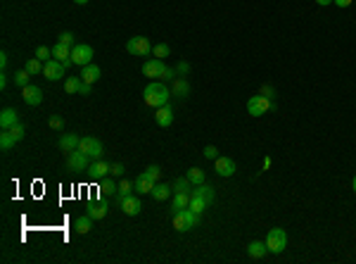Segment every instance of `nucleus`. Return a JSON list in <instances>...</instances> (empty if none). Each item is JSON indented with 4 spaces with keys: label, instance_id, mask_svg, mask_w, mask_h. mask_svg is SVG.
<instances>
[{
    "label": "nucleus",
    "instance_id": "nucleus-1",
    "mask_svg": "<svg viewBox=\"0 0 356 264\" xmlns=\"http://www.w3.org/2000/svg\"><path fill=\"white\" fill-rule=\"evenodd\" d=\"M171 88L166 86V84H162V81H152V84H147L145 86V90H142V100H145V105L147 107H162V105H169V100H171Z\"/></svg>",
    "mask_w": 356,
    "mask_h": 264
},
{
    "label": "nucleus",
    "instance_id": "nucleus-2",
    "mask_svg": "<svg viewBox=\"0 0 356 264\" xmlns=\"http://www.w3.org/2000/svg\"><path fill=\"white\" fill-rule=\"evenodd\" d=\"M142 74L147 79H157V81H173V79H176V69L166 67L164 60L152 57V60H147V62L142 65Z\"/></svg>",
    "mask_w": 356,
    "mask_h": 264
},
{
    "label": "nucleus",
    "instance_id": "nucleus-3",
    "mask_svg": "<svg viewBox=\"0 0 356 264\" xmlns=\"http://www.w3.org/2000/svg\"><path fill=\"white\" fill-rule=\"evenodd\" d=\"M200 217H202V214H195L190 207H185V209H181V212H173L171 224L178 233H185V231H190V229H195V226L200 224Z\"/></svg>",
    "mask_w": 356,
    "mask_h": 264
},
{
    "label": "nucleus",
    "instance_id": "nucleus-4",
    "mask_svg": "<svg viewBox=\"0 0 356 264\" xmlns=\"http://www.w3.org/2000/svg\"><path fill=\"white\" fill-rule=\"evenodd\" d=\"M266 248H269V253L281 255L287 248V233H285V229H271L266 233Z\"/></svg>",
    "mask_w": 356,
    "mask_h": 264
},
{
    "label": "nucleus",
    "instance_id": "nucleus-5",
    "mask_svg": "<svg viewBox=\"0 0 356 264\" xmlns=\"http://www.w3.org/2000/svg\"><path fill=\"white\" fill-rule=\"evenodd\" d=\"M90 157H88L83 150H71V153H67V167L76 172V174H86L88 167H90Z\"/></svg>",
    "mask_w": 356,
    "mask_h": 264
},
{
    "label": "nucleus",
    "instance_id": "nucleus-6",
    "mask_svg": "<svg viewBox=\"0 0 356 264\" xmlns=\"http://www.w3.org/2000/svg\"><path fill=\"white\" fill-rule=\"evenodd\" d=\"M276 107V102L269 98H264V95H252L247 100V114L249 117H261V114H266L269 110Z\"/></svg>",
    "mask_w": 356,
    "mask_h": 264
},
{
    "label": "nucleus",
    "instance_id": "nucleus-7",
    "mask_svg": "<svg viewBox=\"0 0 356 264\" xmlns=\"http://www.w3.org/2000/svg\"><path fill=\"white\" fill-rule=\"evenodd\" d=\"M152 48H154V45H152L150 38H145V36H133V38H129V43H126V50H129L131 55H136V57L150 55Z\"/></svg>",
    "mask_w": 356,
    "mask_h": 264
},
{
    "label": "nucleus",
    "instance_id": "nucleus-8",
    "mask_svg": "<svg viewBox=\"0 0 356 264\" xmlns=\"http://www.w3.org/2000/svg\"><path fill=\"white\" fill-rule=\"evenodd\" d=\"M78 150H83L90 160H102V155H105V148H102V143H100V138H95V136H86V138H81Z\"/></svg>",
    "mask_w": 356,
    "mask_h": 264
},
{
    "label": "nucleus",
    "instance_id": "nucleus-9",
    "mask_svg": "<svg viewBox=\"0 0 356 264\" xmlns=\"http://www.w3.org/2000/svg\"><path fill=\"white\" fill-rule=\"evenodd\" d=\"M71 60H74V65L78 67H86L93 62V48L88 43H76L71 48Z\"/></svg>",
    "mask_w": 356,
    "mask_h": 264
},
{
    "label": "nucleus",
    "instance_id": "nucleus-10",
    "mask_svg": "<svg viewBox=\"0 0 356 264\" xmlns=\"http://www.w3.org/2000/svg\"><path fill=\"white\" fill-rule=\"evenodd\" d=\"M65 72H67V67L60 62V60H48L43 65V77L48 79V81H60V79L65 77Z\"/></svg>",
    "mask_w": 356,
    "mask_h": 264
},
{
    "label": "nucleus",
    "instance_id": "nucleus-11",
    "mask_svg": "<svg viewBox=\"0 0 356 264\" xmlns=\"http://www.w3.org/2000/svg\"><path fill=\"white\" fill-rule=\"evenodd\" d=\"M93 181H102L105 176H109V165L105 162V160H93L90 162V167H88V172H86Z\"/></svg>",
    "mask_w": 356,
    "mask_h": 264
},
{
    "label": "nucleus",
    "instance_id": "nucleus-12",
    "mask_svg": "<svg viewBox=\"0 0 356 264\" xmlns=\"http://www.w3.org/2000/svg\"><path fill=\"white\" fill-rule=\"evenodd\" d=\"M214 167H216V174L223 176V178H230V176L235 174V162L230 160V157H216L214 160Z\"/></svg>",
    "mask_w": 356,
    "mask_h": 264
},
{
    "label": "nucleus",
    "instance_id": "nucleus-13",
    "mask_svg": "<svg viewBox=\"0 0 356 264\" xmlns=\"http://www.w3.org/2000/svg\"><path fill=\"white\" fill-rule=\"evenodd\" d=\"M22 95H24V102L26 105H31V107H36V105H41L43 102V90L38 86H33V84H29L26 88H22Z\"/></svg>",
    "mask_w": 356,
    "mask_h": 264
},
{
    "label": "nucleus",
    "instance_id": "nucleus-14",
    "mask_svg": "<svg viewBox=\"0 0 356 264\" xmlns=\"http://www.w3.org/2000/svg\"><path fill=\"white\" fill-rule=\"evenodd\" d=\"M57 145H60V150H62V153L78 150V145H81V136H76V133H62Z\"/></svg>",
    "mask_w": 356,
    "mask_h": 264
},
{
    "label": "nucleus",
    "instance_id": "nucleus-15",
    "mask_svg": "<svg viewBox=\"0 0 356 264\" xmlns=\"http://www.w3.org/2000/svg\"><path fill=\"white\" fill-rule=\"evenodd\" d=\"M171 95H173V98L185 100L188 95H190V84H188L183 77H176L171 81Z\"/></svg>",
    "mask_w": 356,
    "mask_h": 264
},
{
    "label": "nucleus",
    "instance_id": "nucleus-16",
    "mask_svg": "<svg viewBox=\"0 0 356 264\" xmlns=\"http://www.w3.org/2000/svg\"><path fill=\"white\" fill-rule=\"evenodd\" d=\"M121 209H124V214H129V217H138L142 209V202L141 198H136V195H129V198L121 200Z\"/></svg>",
    "mask_w": 356,
    "mask_h": 264
},
{
    "label": "nucleus",
    "instance_id": "nucleus-17",
    "mask_svg": "<svg viewBox=\"0 0 356 264\" xmlns=\"http://www.w3.org/2000/svg\"><path fill=\"white\" fill-rule=\"evenodd\" d=\"M17 124H19V112L14 110V107H5V110L0 112V129H12Z\"/></svg>",
    "mask_w": 356,
    "mask_h": 264
},
{
    "label": "nucleus",
    "instance_id": "nucleus-18",
    "mask_svg": "<svg viewBox=\"0 0 356 264\" xmlns=\"http://www.w3.org/2000/svg\"><path fill=\"white\" fill-rule=\"evenodd\" d=\"M154 121H157L162 129L171 126V124H173V110H171V105H162V107H157V112H154Z\"/></svg>",
    "mask_w": 356,
    "mask_h": 264
},
{
    "label": "nucleus",
    "instance_id": "nucleus-19",
    "mask_svg": "<svg viewBox=\"0 0 356 264\" xmlns=\"http://www.w3.org/2000/svg\"><path fill=\"white\" fill-rule=\"evenodd\" d=\"M53 57H55V60H60L65 67L74 65V60H71V48H67V45H62V43H55L53 45Z\"/></svg>",
    "mask_w": 356,
    "mask_h": 264
},
{
    "label": "nucleus",
    "instance_id": "nucleus-20",
    "mask_svg": "<svg viewBox=\"0 0 356 264\" xmlns=\"http://www.w3.org/2000/svg\"><path fill=\"white\" fill-rule=\"evenodd\" d=\"M190 195H197V198H202L207 202V205H212L214 202V198H216V193H214V188L209 186V183H200V186H195L193 190H190Z\"/></svg>",
    "mask_w": 356,
    "mask_h": 264
},
{
    "label": "nucleus",
    "instance_id": "nucleus-21",
    "mask_svg": "<svg viewBox=\"0 0 356 264\" xmlns=\"http://www.w3.org/2000/svg\"><path fill=\"white\" fill-rule=\"evenodd\" d=\"M100 77H102V72H100V67L97 65H86L81 67V79L86 81V84H95V81H100Z\"/></svg>",
    "mask_w": 356,
    "mask_h": 264
},
{
    "label": "nucleus",
    "instance_id": "nucleus-22",
    "mask_svg": "<svg viewBox=\"0 0 356 264\" xmlns=\"http://www.w3.org/2000/svg\"><path fill=\"white\" fill-rule=\"evenodd\" d=\"M266 253H269V248H266V241H252L247 245V255L252 257V260H264L266 257Z\"/></svg>",
    "mask_w": 356,
    "mask_h": 264
},
{
    "label": "nucleus",
    "instance_id": "nucleus-23",
    "mask_svg": "<svg viewBox=\"0 0 356 264\" xmlns=\"http://www.w3.org/2000/svg\"><path fill=\"white\" fill-rule=\"evenodd\" d=\"M188 205H190V193H173L171 195V214L185 209Z\"/></svg>",
    "mask_w": 356,
    "mask_h": 264
},
{
    "label": "nucleus",
    "instance_id": "nucleus-24",
    "mask_svg": "<svg viewBox=\"0 0 356 264\" xmlns=\"http://www.w3.org/2000/svg\"><path fill=\"white\" fill-rule=\"evenodd\" d=\"M154 183H157V181H152L150 176L141 174L138 178H136V193H141V195H147V193H152Z\"/></svg>",
    "mask_w": 356,
    "mask_h": 264
},
{
    "label": "nucleus",
    "instance_id": "nucleus-25",
    "mask_svg": "<svg viewBox=\"0 0 356 264\" xmlns=\"http://www.w3.org/2000/svg\"><path fill=\"white\" fill-rule=\"evenodd\" d=\"M171 193H173V188L171 186H166V183H154V188H152V198L157 200V202H162V200H166V198H171Z\"/></svg>",
    "mask_w": 356,
    "mask_h": 264
},
{
    "label": "nucleus",
    "instance_id": "nucleus-26",
    "mask_svg": "<svg viewBox=\"0 0 356 264\" xmlns=\"http://www.w3.org/2000/svg\"><path fill=\"white\" fill-rule=\"evenodd\" d=\"M93 217L90 214H86V217H78V219L74 221V229H76V233H81V236H86L90 229H93Z\"/></svg>",
    "mask_w": 356,
    "mask_h": 264
},
{
    "label": "nucleus",
    "instance_id": "nucleus-27",
    "mask_svg": "<svg viewBox=\"0 0 356 264\" xmlns=\"http://www.w3.org/2000/svg\"><path fill=\"white\" fill-rule=\"evenodd\" d=\"M88 214H90V217H93L95 221L105 219V217H107V205H105V202H90V207H88Z\"/></svg>",
    "mask_w": 356,
    "mask_h": 264
},
{
    "label": "nucleus",
    "instance_id": "nucleus-28",
    "mask_svg": "<svg viewBox=\"0 0 356 264\" xmlns=\"http://www.w3.org/2000/svg\"><path fill=\"white\" fill-rule=\"evenodd\" d=\"M133 190H136V181H121L119 183V193H117V202L121 205V200L133 195Z\"/></svg>",
    "mask_w": 356,
    "mask_h": 264
},
{
    "label": "nucleus",
    "instance_id": "nucleus-29",
    "mask_svg": "<svg viewBox=\"0 0 356 264\" xmlns=\"http://www.w3.org/2000/svg\"><path fill=\"white\" fill-rule=\"evenodd\" d=\"M81 86H83V79H81V77H67L65 90L69 93V95H76V93L81 90Z\"/></svg>",
    "mask_w": 356,
    "mask_h": 264
},
{
    "label": "nucleus",
    "instance_id": "nucleus-30",
    "mask_svg": "<svg viewBox=\"0 0 356 264\" xmlns=\"http://www.w3.org/2000/svg\"><path fill=\"white\" fill-rule=\"evenodd\" d=\"M188 181L193 183V186H200V183H205V169H200V167H193V169H188Z\"/></svg>",
    "mask_w": 356,
    "mask_h": 264
},
{
    "label": "nucleus",
    "instance_id": "nucleus-31",
    "mask_svg": "<svg viewBox=\"0 0 356 264\" xmlns=\"http://www.w3.org/2000/svg\"><path fill=\"white\" fill-rule=\"evenodd\" d=\"M100 193H102V195H117L119 186L112 181V178H107V176H105V178L100 181Z\"/></svg>",
    "mask_w": 356,
    "mask_h": 264
},
{
    "label": "nucleus",
    "instance_id": "nucleus-32",
    "mask_svg": "<svg viewBox=\"0 0 356 264\" xmlns=\"http://www.w3.org/2000/svg\"><path fill=\"white\" fill-rule=\"evenodd\" d=\"M193 190V183L188 181V176H178L173 181V193H190Z\"/></svg>",
    "mask_w": 356,
    "mask_h": 264
},
{
    "label": "nucleus",
    "instance_id": "nucleus-33",
    "mask_svg": "<svg viewBox=\"0 0 356 264\" xmlns=\"http://www.w3.org/2000/svg\"><path fill=\"white\" fill-rule=\"evenodd\" d=\"M14 136H12L10 129H2V133H0V148L2 150H10V148H14Z\"/></svg>",
    "mask_w": 356,
    "mask_h": 264
},
{
    "label": "nucleus",
    "instance_id": "nucleus-34",
    "mask_svg": "<svg viewBox=\"0 0 356 264\" xmlns=\"http://www.w3.org/2000/svg\"><path fill=\"white\" fill-rule=\"evenodd\" d=\"M29 84H31V74H29L26 69H19V72H14V86L26 88Z\"/></svg>",
    "mask_w": 356,
    "mask_h": 264
},
{
    "label": "nucleus",
    "instance_id": "nucleus-35",
    "mask_svg": "<svg viewBox=\"0 0 356 264\" xmlns=\"http://www.w3.org/2000/svg\"><path fill=\"white\" fill-rule=\"evenodd\" d=\"M31 77H36V74H43V62L38 60V57H31L29 62H26V67H24Z\"/></svg>",
    "mask_w": 356,
    "mask_h": 264
},
{
    "label": "nucleus",
    "instance_id": "nucleus-36",
    "mask_svg": "<svg viewBox=\"0 0 356 264\" xmlns=\"http://www.w3.org/2000/svg\"><path fill=\"white\" fill-rule=\"evenodd\" d=\"M188 207L193 209L195 214H205V209L209 207V205H207L202 198H197V195H190V205H188Z\"/></svg>",
    "mask_w": 356,
    "mask_h": 264
},
{
    "label": "nucleus",
    "instance_id": "nucleus-37",
    "mask_svg": "<svg viewBox=\"0 0 356 264\" xmlns=\"http://www.w3.org/2000/svg\"><path fill=\"white\" fill-rule=\"evenodd\" d=\"M152 55L157 57V60H164V57L171 55V48H169L166 43H157L154 48H152Z\"/></svg>",
    "mask_w": 356,
    "mask_h": 264
},
{
    "label": "nucleus",
    "instance_id": "nucleus-38",
    "mask_svg": "<svg viewBox=\"0 0 356 264\" xmlns=\"http://www.w3.org/2000/svg\"><path fill=\"white\" fill-rule=\"evenodd\" d=\"M36 57L45 65L48 60H53V48H48V45H38V48H36Z\"/></svg>",
    "mask_w": 356,
    "mask_h": 264
},
{
    "label": "nucleus",
    "instance_id": "nucleus-39",
    "mask_svg": "<svg viewBox=\"0 0 356 264\" xmlns=\"http://www.w3.org/2000/svg\"><path fill=\"white\" fill-rule=\"evenodd\" d=\"M57 43H62V45H67V48H74V33L71 31H65V33H60V41Z\"/></svg>",
    "mask_w": 356,
    "mask_h": 264
},
{
    "label": "nucleus",
    "instance_id": "nucleus-40",
    "mask_svg": "<svg viewBox=\"0 0 356 264\" xmlns=\"http://www.w3.org/2000/svg\"><path fill=\"white\" fill-rule=\"evenodd\" d=\"M142 174H145V176H150L152 181H159V176H162V169H159L157 165H150L147 169H145V172H142Z\"/></svg>",
    "mask_w": 356,
    "mask_h": 264
},
{
    "label": "nucleus",
    "instance_id": "nucleus-41",
    "mask_svg": "<svg viewBox=\"0 0 356 264\" xmlns=\"http://www.w3.org/2000/svg\"><path fill=\"white\" fill-rule=\"evenodd\" d=\"M48 124H50V129H55V131H62V129H65V119L57 117V114H53V117L48 119Z\"/></svg>",
    "mask_w": 356,
    "mask_h": 264
},
{
    "label": "nucleus",
    "instance_id": "nucleus-42",
    "mask_svg": "<svg viewBox=\"0 0 356 264\" xmlns=\"http://www.w3.org/2000/svg\"><path fill=\"white\" fill-rule=\"evenodd\" d=\"M10 131H12V136H14V141H17V143H19V141H22L24 136H26V129H24L22 124H17V126H12Z\"/></svg>",
    "mask_w": 356,
    "mask_h": 264
},
{
    "label": "nucleus",
    "instance_id": "nucleus-43",
    "mask_svg": "<svg viewBox=\"0 0 356 264\" xmlns=\"http://www.w3.org/2000/svg\"><path fill=\"white\" fill-rule=\"evenodd\" d=\"M259 95H264V98L273 100V98H276V88L269 86V84H264V86H261V90H259Z\"/></svg>",
    "mask_w": 356,
    "mask_h": 264
},
{
    "label": "nucleus",
    "instance_id": "nucleus-44",
    "mask_svg": "<svg viewBox=\"0 0 356 264\" xmlns=\"http://www.w3.org/2000/svg\"><path fill=\"white\" fill-rule=\"evenodd\" d=\"M188 72H190V65H188V62H178V65H176V74H178V77H185V74H188Z\"/></svg>",
    "mask_w": 356,
    "mask_h": 264
},
{
    "label": "nucleus",
    "instance_id": "nucleus-45",
    "mask_svg": "<svg viewBox=\"0 0 356 264\" xmlns=\"http://www.w3.org/2000/svg\"><path fill=\"white\" fill-rule=\"evenodd\" d=\"M205 157H207V160H216V157H218L216 145H207V148H205Z\"/></svg>",
    "mask_w": 356,
    "mask_h": 264
},
{
    "label": "nucleus",
    "instance_id": "nucleus-46",
    "mask_svg": "<svg viewBox=\"0 0 356 264\" xmlns=\"http://www.w3.org/2000/svg\"><path fill=\"white\" fill-rule=\"evenodd\" d=\"M109 174L112 176H124V165H121V162H114V165L109 167Z\"/></svg>",
    "mask_w": 356,
    "mask_h": 264
},
{
    "label": "nucleus",
    "instance_id": "nucleus-47",
    "mask_svg": "<svg viewBox=\"0 0 356 264\" xmlns=\"http://www.w3.org/2000/svg\"><path fill=\"white\" fill-rule=\"evenodd\" d=\"M90 90H93V84H86V81H83V86H81V90H78V95H90Z\"/></svg>",
    "mask_w": 356,
    "mask_h": 264
},
{
    "label": "nucleus",
    "instance_id": "nucleus-48",
    "mask_svg": "<svg viewBox=\"0 0 356 264\" xmlns=\"http://www.w3.org/2000/svg\"><path fill=\"white\" fill-rule=\"evenodd\" d=\"M354 0H333V5H337V7H349Z\"/></svg>",
    "mask_w": 356,
    "mask_h": 264
},
{
    "label": "nucleus",
    "instance_id": "nucleus-49",
    "mask_svg": "<svg viewBox=\"0 0 356 264\" xmlns=\"http://www.w3.org/2000/svg\"><path fill=\"white\" fill-rule=\"evenodd\" d=\"M7 62H10V57H7V53H0V67H2V72H5V67H7Z\"/></svg>",
    "mask_w": 356,
    "mask_h": 264
},
{
    "label": "nucleus",
    "instance_id": "nucleus-50",
    "mask_svg": "<svg viewBox=\"0 0 356 264\" xmlns=\"http://www.w3.org/2000/svg\"><path fill=\"white\" fill-rule=\"evenodd\" d=\"M0 88H2V90L7 88V74H5V72L0 74Z\"/></svg>",
    "mask_w": 356,
    "mask_h": 264
},
{
    "label": "nucleus",
    "instance_id": "nucleus-51",
    "mask_svg": "<svg viewBox=\"0 0 356 264\" xmlns=\"http://www.w3.org/2000/svg\"><path fill=\"white\" fill-rule=\"evenodd\" d=\"M316 2H318L321 7H325V5H333V0H316Z\"/></svg>",
    "mask_w": 356,
    "mask_h": 264
},
{
    "label": "nucleus",
    "instance_id": "nucleus-52",
    "mask_svg": "<svg viewBox=\"0 0 356 264\" xmlns=\"http://www.w3.org/2000/svg\"><path fill=\"white\" fill-rule=\"evenodd\" d=\"M74 2H76V5H86L88 0H74Z\"/></svg>",
    "mask_w": 356,
    "mask_h": 264
},
{
    "label": "nucleus",
    "instance_id": "nucleus-53",
    "mask_svg": "<svg viewBox=\"0 0 356 264\" xmlns=\"http://www.w3.org/2000/svg\"><path fill=\"white\" fill-rule=\"evenodd\" d=\"M352 188H354V193H356V176H354V181H352Z\"/></svg>",
    "mask_w": 356,
    "mask_h": 264
}]
</instances>
